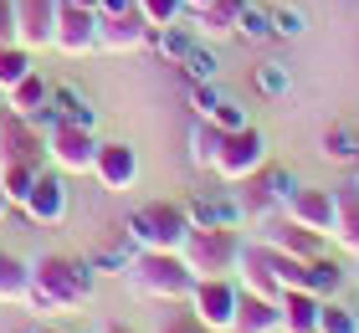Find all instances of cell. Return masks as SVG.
<instances>
[{
  "label": "cell",
  "instance_id": "obj_10",
  "mask_svg": "<svg viewBox=\"0 0 359 333\" xmlns=\"http://www.w3.org/2000/svg\"><path fill=\"white\" fill-rule=\"evenodd\" d=\"M57 11H62V0H15V41L26 52L52 46L57 41Z\"/></svg>",
  "mask_w": 359,
  "mask_h": 333
},
{
  "label": "cell",
  "instance_id": "obj_7",
  "mask_svg": "<svg viewBox=\"0 0 359 333\" xmlns=\"http://www.w3.org/2000/svg\"><path fill=\"white\" fill-rule=\"evenodd\" d=\"M93 154H97V139L93 128L83 123H52L46 128V164L62 175H93Z\"/></svg>",
  "mask_w": 359,
  "mask_h": 333
},
{
  "label": "cell",
  "instance_id": "obj_9",
  "mask_svg": "<svg viewBox=\"0 0 359 333\" xmlns=\"http://www.w3.org/2000/svg\"><path fill=\"white\" fill-rule=\"evenodd\" d=\"M93 179H97V185H103L108 195L134 190V179H139V149H134V144H123V139L97 144V154H93Z\"/></svg>",
  "mask_w": 359,
  "mask_h": 333
},
{
  "label": "cell",
  "instance_id": "obj_36",
  "mask_svg": "<svg viewBox=\"0 0 359 333\" xmlns=\"http://www.w3.org/2000/svg\"><path fill=\"white\" fill-rule=\"evenodd\" d=\"M257 93L283 97V93H287V67H283V62H262V67H257Z\"/></svg>",
  "mask_w": 359,
  "mask_h": 333
},
{
  "label": "cell",
  "instance_id": "obj_32",
  "mask_svg": "<svg viewBox=\"0 0 359 333\" xmlns=\"http://www.w3.org/2000/svg\"><path fill=\"white\" fill-rule=\"evenodd\" d=\"M257 190H262L267 200H287L292 190H298V179H292V175L283 170V164H272V170L262 164V175H257Z\"/></svg>",
  "mask_w": 359,
  "mask_h": 333
},
{
  "label": "cell",
  "instance_id": "obj_46",
  "mask_svg": "<svg viewBox=\"0 0 359 333\" xmlns=\"http://www.w3.org/2000/svg\"><path fill=\"white\" fill-rule=\"evenodd\" d=\"M210 6V0H185V11H205Z\"/></svg>",
  "mask_w": 359,
  "mask_h": 333
},
{
  "label": "cell",
  "instance_id": "obj_43",
  "mask_svg": "<svg viewBox=\"0 0 359 333\" xmlns=\"http://www.w3.org/2000/svg\"><path fill=\"white\" fill-rule=\"evenodd\" d=\"M97 333H139V328H128V323H103Z\"/></svg>",
  "mask_w": 359,
  "mask_h": 333
},
{
  "label": "cell",
  "instance_id": "obj_39",
  "mask_svg": "<svg viewBox=\"0 0 359 333\" xmlns=\"http://www.w3.org/2000/svg\"><path fill=\"white\" fill-rule=\"evenodd\" d=\"M15 41V0H0V46Z\"/></svg>",
  "mask_w": 359,
  "mask_h": 333
},
{
  "label": "cell",
  "instance_id": "obj_2",
  "mask_svg": "<svg viewBox=\"0 0 359 333\" xmlns=\"http://www.w3.org/2000/svg\"><path fill=\"white\" fill-rule=\"evenodd\" d=\"M128 287L154 303H185L195 287V272L180 252H139L128 261Z\"/></svg>",
  "mask_w": 359,
  "mask_h": 333
},
{
  "label": "cell",
  "instance_id": "obj_17",
  "mask_svg": "<svg viewBox=\"0 0 359 333\" xmlns=\"http://www.w3.org/2000/svg\"><path fill=\"white\" fill-rule=\"evenodd\" d=\"M231 328L236 333H283V308H277L272 297H262V292L241 287V297H236V323Z\"/></svg>",
  "mask_w": 359,
  "mask_h": 333
},
{
  "label": "cell",
  "instance_id": "obj_44",
  "mask_svg": "<svg viewBox=\"0 0 359 333\" xmlns=\"http://www.w3.org/2000/svg\"><path fill=\"white\" fill-rule=\"evenodd\" d=\"M11 215V200H6V185H0V221Z\"/></svg>",
  "mask_w": 359,
  "mask_h": 333
},
{
  "label": "cell",
  "instance_id": "obj_25",
  "mask_svg": "<svg viewBox=\"0 0 359 333\" xmlns=\"http://www.w3.org/2000/svg\"><path fill=\"white\" fill-rule=\"evenodd\" d=\"M195 41H201V36H195L190 26H180V21H175V26H159V31H154V46H159V57H165V62H175V67L190 57V46H195Z\"/></svg>",
  "mask_w": 359,
  "mask_h": 333
},
{
  "label": "cell",
  "instance_id": "obj_40",
  "mask_svg": "<svg viewBox=\"0 0 359 333\" xmlns=\"http://www.w3.org/2000/svg\"><path fill=\"white\" fill-rule=\"evenodd\" d=\"M165 333H210V328L195 318V313H175V318L165 323Z\"/></svg>",
  "mask_w": 359,
  "mask_h": 333
},
{
  "label": "cell",
  "instance_id": "obj_45",
  "mask_svg": "<svg viewBox=\"0 0 359 333\" xmlns=\"http://www.w3.org/2000/svg\"><path fill=\"white\" fill-rule=\"evenodd\" d=\"M67 6H83V11H97V0H67Z\"/></svg>",
  "mask_w": 359,
  "mask_h": 333
},
{
  "label": "cell",
  "instance_id": "obj_11",
  "mask_svg": "<svg viewBox=\"0 0 359 333\" xmlns=\"http://www.w3.org/2000/svg\"><path fill=\"white\" fill-rule=\"evenodd\" d=\"M0 159H26V164H41L46 159V133L21 118V113L0 108Z\"/></svg>",
  "mask_w": 359,
  "mask_h": 333
},
{
  "label": "cell",
  "instance_id": "obj_48",
  "mask_svg": "<svg viewBox=\"0 0 359 333\" xmlns=\"http://www.w3.org/2000/svg\"><path fill=\"white\" fill-rule=\"evenodd\" d=\"M0 108H6V88H0Z\"/></svg>",
  "mask_w": 359,
  "mask_h": 333
},
{
  "label": "cell",
  "instance_id": "obj_31",
  "mask_svg": "<svg viewBox=\"0 0 359 333\" xmlns=\"http://www.w3.org/2000/svg\"><path fill=\"white\" fill-rule=\"evenodd\" d=\"M236 36L241 41H272V11L247 6V11H241V21H236Z\"/></svg>",
  "mask_w": 359,
  "mask_h": 333
},
{
  "label": "cell",
  "instance_id": "obj_4",
  "mask_svg": "<svg viewBox=\"0 0 359 333\" xmlns=\"http://www.w3.org/2000/svg\"><path fill=\"white\" fill-rule=\"evenodd\" d=\"M180 257L190 261L195 277H236V261H241V236L231 226H190Z\"/></svg>",
  "mask_w": 359,
  "mask_h": 333
},
{
  "label": "cell",
  "instance_id": "obj_33",
  "mask_svg": "<svg viewBox=\"0 0 359 333\" xmlns=\"http://www.w3.org/2000/svg\"><path fill=\"white\" fill-rule=\"evenodd\" d=\"M354 154H359V139H354L349 128H329V133H323V159H334V164H349Z\"/></svg>",
  "mask_w": 359,
  "mask_h": 333
},
{
  "label": "cell",
  "instance_id": "obj_19",
  "mask_svg": "<svg viewBox=\"0 0 359 333\" xmlns=\"http://www.w3.org/2000/svg\"><path fill=\"white\" fill-rule=\"evenodd\" d=\"M277 308H283V333H318V308H323L318 292L292 287V292H283Z\"/></svg>",
  "mask_w": 359,
  "mask_h": 333
},
{
  "label": "cell",
  "instance_id": "obj_18",
  "mask_svg": "<svg viewBox=\"0 0 359 333\" xmlns=\"http://www.w3.org/2000/svg\"><path fill=\"white\" fill-rule=\"evenodd\" d=\"M329 236L344 246L349 257H359V190L344 185V190H334V231Z\"/></svg>",
  "mask_w": 359,
  "mask_h": 333
},
{
  "label": "cell",
  "instance_id": "obj_12",
  "mask_svg": "<svg viewBox=\"0 0 359 333\" xmlns=\"http://www.w3.org/2000/svg\"><path fill=\"white\" fill-rule=\"evenodd\" d=\"M52 46L62 57L97 52V11H83V6H67V0H62V11H57V41Z\"/></svg>",
  "mask_w": 359,
  "mask_h": 333
},
{
  "label": "cell",
  "instance_id": "obj_21",
  "mask_svg": "<svg viewBox=\"0 0 359 333\" xmlns=\"http://www.w3.org/2000/svg\"><path fill=\"white\" fill-rule=\"evenodd\" d=\"M31 297V261L0 246V303H26Z\"/></svg>",
  "mask_w": 359,
  "mask_h": 333
},
{
  "label": "cell",
  "instance_id": "obj_6",
  "mask_svg": "<svg viewBox=\"0 0 359 333\" xmlns=\"http://www.w3.org/2000/svg\"><path fill=\"white\" fill-rule=\"evenodd\" d=\"M236 297H241V282L236 277H195L190 313L210 333H231V323H236Z\"/></svg>",
  "mask_w": 359,
  "mask_h": 333
},
{
  "label": "cell",
  "instance_id": "obj_16",
  "mask_svg": "<svg viewBox=\"0 0 359 333\" xmlns=\"http://www.w3.org/2000/svg\"><path fill=\"white\" fill-rule=\"evenodd\" d=\"M241 11H247V0H210L205 11H190V31L201 41H226V36H236V21H241Z\"/></svg>",
  "mask_w": 359,
  "mask_h": 333
},
{
  "label": "cell",
  "instance_id": "obj_24",
  "mask_svg": "<svg viewBox=\"0 0 359 333\" xmlns=\"http://www.w3.org/2000/svg\"><path fill=\"white\" fill-rule=\"evenodd\" d=\"M190 226H231L236 231V221H241V210L231 205V200H210V195H201V200H190Z\"/></svg>",
  "mask_w": 359,
  "mask_h": 333
},
{
  "label": "cell",
  "instance_id": "obj_38",
  "mask_svg": "<svg viewBox=\"0 0 359 333\" xmlns=\"http://www.w3.org/2000/svg\"><path fill=\"white\" fill-rule=\"evenodd\" d=\"M210 123H216V128H241V123H247V113H241V103L221 97V103H216V113H210Z\"/></svg>",
  "mask_w": 359,
  "mask_h": 333
},
{
  "label": "cell",
  "instance_id": "obj_26",
  "mask_svg": "<svg viewBox=\"0 0 359 333\" xmlns=\"http://www.w3.org/2000/svg\"><path fill=\"white\" fill-rule=\"evenodd\" d=\"M221 133L226 128H216L210 118H201L195 123V133H190V159L201 164V170H210V164H216V149H221Z\"/></svg>",
  "mask_w": 359,
  "mask_h": 333
},
{
  "label": "cell",
  "instance_id": "obj_13",
  "mask_svg": "<svg viewBox=\"0 0 359 333\" xmlns=\"http://www.w3.org/2000/svg\"><path fill=\"white\" fill-rule=\"evenodd\" d=\"M154 41V26L144 21L139 11L123 15H97V52H139V46Z\"/></svg>",
  "mask_w": 359,
  "mask_h": 333
},
{
  "label": "cell",
  "instance_id": "obj_3",
  "mask_svg": "<svg viewBox=\"0 0 359 333\" xmlns=\"http://www.w3.org/2000/svg\"><path fill=\"white\" fill-rule=\"evenodd\" d=\"M190 236V210L175 200H149L128 215V241L139 252H180Z\"/></svg>",
  "mask_w": 359,
  "mask_h": 333
},
{
  "label": "cell",
  "instance_id": "obj_1",
  "mask_svg": "<svg viewBox=\"0 0 359 333\" xmlns=\"http://www.w3.org/2000/svg\"><path fill=\"white\" fill-rule=\"evenodd\" d=\"M93 261H72V257H57V252H46L31 261V297L26 303L31 308H41V313H57V308H83L88 297H93Z\"/></svg>",
  "mask_w": 359,
  "mask_h": 333
},
{
  "label": "cell",
  "instance_id": "obj_27",
  "mask_svg": "<svg viewBox=\"0 0 359 333\" xmlns=\"http://www.w3.org/2000/svg\"><path fill=\"white\" fill-rule=\"evenodd\" d=\"M26 72H36V62H31V52L21 41H11V46H0V88H15Z\"/></svg>",
  "mask_w": 359,
  "mask_h": 333
},
{
  "label": "cell",
  "instance_id": "obj_35",
  "mask_svg": "<svg viewBox=\"0 0 359 333\" xmlns=\"http://www.w3.org/2000/svg\"><path fill=\"white\" fill-rule=\"evenodd\" d=\"M303 26H308V21H303V11H298V6H277V11H272V36L298 41V36H303Z\"/></svg>",
  "mask_w": 359,
  "mask_h": 333
},
{
  "label": "cell",
  "instance_id": "obj_47",
  "mask_svg": "<svg viewBox=\"0 0 359 333\" xmlns=\"http://www.w3.org/2000/svg\"><path fill=\"white\" fill-rule=\"evenodd\" d=\"M31 333H62V328H46V323H41V328H31Z\"/></svg>",
  "mask_w": 359,
  "mask_h": 333
},
{
  "label": "cell",
  "instance_id": "obj_37",
  "mask_svg": "<svg viewBox=\"0 0 359 333\" xmlns=\"http://www.w3.org/2000/svg\"><path fill=\"white\" fill-rule=\"evenodd\" d=\"M221 103V93H216V82H190V108H195V118H210Z\"/></svg>",
  "mask_w": 359,
  "mask_h": 333
},
{
  "label": "cell",
  "instance_id": "obj_8",
  "mask_svg": "<svg viewBox=\"0 0 359 333\" xmlns=\"http://www.w3.org/2000/svg\"><path fill=\"white\" fill-rule=\"evenodd\" d=\"M15 210H26L31 226H62V221H67V175L41 164L36 185H31V195H26V205H15Z\"/></svg>",
  "mask_w": 359,
  "mask_h": 333
},
{
  "label": "cell",
  "instance_id": "obj_30",
  "mask_svg": "<svg viewBox=\"0 0 359 333\" xmlns=\"http://www.w3.org/2000/svg\"><path fill=\"white\" fill-rule=\"evenodd\" d=\"M134 11L159 31V26H175L180 15H185V0H134Z\"/></svg>",
  "mask_w": 359,
  "mask_h": 333
},
{
  "label": "cell",
  "instance_id": "obj_20",
  "mask_svg": "<svg viewBox=\"0 0 359 333\" xmlns=\"http://www.w3.org/2000/svg\"><path fill=\"white\" fill-rule=\"evenodd\" d=\"M46 97H52V88H46V77L41 72H26L15 88H6V108L11 113H21V118H31V113H41L46 108Z\"/></svg>",
  "mask_w": 359,
  "mask_h": 333
},
{
  "label": "cell",
  "instance_id": "obj_5",
  "mask_svg": "<svg viewBox=\"0 0 359 333\" xmlns=\"http://www.w3.org/2000/svg\"><path fill=\"white\" fill-rule=\"evenodd\" d=\"M262 164H267V139L252 123H241V128H226L221 133V149H216L210 175H221L226 185H247V179L262 175Z\"/></svg>",
  "mask_w": 359,
  "mask_h": 333
},
{
  "label": "cell",
  "instance_id": "obj_34",
  "mask_svg": "<svg viewBox=\"0 0 359 333\" xmlns=\"http://www.w3.org/2000/svg\"><path fill=\"white\" fill-rule=\"evenodd\" d=\"M308 266H313V292H318V297H334L339 287H344V272H339L329 257H313Z\"/></svg>",
  "mask_w": 359,
  "mask_h": 333
},
{
  "label": "cell",
  "instance_id": "obj_22",
  "mask_svg": "<svg viewBox=\"0 0 359 333\" xmlns=\"http://www.w3.org/2000/svg\"><path fill=\"white\" fill-rule=\"evenodd\" d=\"M46 108L57 113L62 123H83V128H93L97 123V113H93V103L77 88H52V97H46Z\"/></svg>",
  "mask_w": 359,
  "mask_h": 333
},
{
  "label": "cell",
  "instance_id": "obj_29",
  "mask_svg": "<svg viewBox=\"0 0 359 333\" xmlns=\"http://www.w3.org/2000/svg\"><path fill=\"white\" fill-rule=\"evenodd\" d=\"M180 72H185L190 82H221V62H216V52H205L201 41L190 46V57L180 62Z\"/></svg>",
  "mask_w": 359,
  "mask_h": 333
},
{
  "label": "cell",
  "instance_id": "obj_14",
  "mask_svg": "<svg viewBox=\"0 0 359 333\" xmlns=\"http://www.w3.org/2000/svg\"><path fill=\"white\" fill-rule=\"evenodd\" d=\"M257 231H262V241L272 246V252H287V257H303V261L323 257V241H329V236H318V231L287 221V215H272V221H262Z\"/></svg>",
  "mask_w": 359,
  "mask_h": 333
},
{
  "label": "cell",
  "instance_id": "obj_41",
  "mask_svg": "<svg viewBox=\"0 0 359 333\" xmlns=\"http://www.w3.org/2000/svg\"><path fill=\"white\" fill-rule=\"evenodd\" d=\"M93 272H128V257L123 252H97L93 257Z\"/></svg>",
  "mask_w": 359,
  "mask_h": 333
},
{
  "label": "cell",
  "instance_id": "obj_15",
  "mask_svg": "<svg viewBox=\"0 0 359 333\" xmlns=\"http://www.w3.org/2000/svg\"><path fill=\"white\" fill-rule=\"evenodd\" d=\"M283 215H287V221H298V226H308V231H318V236H329V231H334V190L298 185L283 200Z\"/></svg>",
  "mask_w": 359,
  "mask_h": 333
},
{
  "label": "cell",
  "instance_id": "obj_28",
  "mask_svg": "<svg viewBox=\"0 0 359 333\" xmlns=\"http://www.w3.org/2000/svg\"><path fill=\"white\" fill-rule=\"evenodd\" d=\"M318 333H359V313L344 308V303H334V297H323V308H318Z\"/></svg>",
  "mask_w": 359,
  "mask_h": 333
},
{
  "label": "cell",
  "instance_id": "obj_42",
  "mask_svg": "<svg viewBox=\"0 0 359 333\" xmlns=\"http://www.w3.org/2000/svg\"><path fill=\"white\" fill-rule=\"evenodd\" d=\"M134 11V0H97V15H123Z\"/></svg>",
  "mask_w": 359,
  "mask_h": 333
},
{
  "label": "cell",
  "instance_id": "obj_23",
  "mask_svg": "<svg viewBox=\"0 0 359 333\" xmlns=\"http://www.w3.org/2000/svg\"><path fill=\"white\" fill-rule=\"evenodd\" d=\"M36 170H41V164H26V159H0V185H6V200H11V205H26L31 185H36Z\"/></svg>",
  "mask_w": 359,
  "mask_h": 333
}]
</instances>
